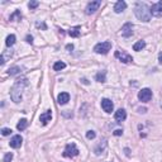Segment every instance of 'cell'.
<instances>
[{
	"instance_id": "1",
	"label": "cell",
	"mask_w": 162,
	"mask_h": 162,
	"mask_svg": "<svg viewBox=\"0 0 162 162\" xmlns=\"http://www.w3.org/2000/svg\"><path fill=\"white\" fill-rule=\"evenodd\" d=\"M134 14L138 20L141 22H149L151 20V8L146 3H137L134 7Z\"/></svg>"
},
{
	"instance_id": "2",
	"label": "cell",
	"mask_w": 162,
	"mask_h": 162,
	"mask_svg": "<svg viewBox=\"0 0 162 162\" xmlns=\"http://www.w3.org/2000/svg\"><path fill=\"white\" fill-rule=\"evenodd\" d=\"M28 80L27 79H20L16 80V82L13 85V88L10 89V98L14 103H19L22 100V92L24 86H27Z\"/></svg>"
},
{
	"instance_id": "3",
	"label": "cell",
	"mask_w": 162,
	"mask_h": 162,
	"mask_svg": "<svg viewBox=\"0 0 162 162\" xmlns=\"http://www.w3.org/2000/svg\"><path fill=\"white\" fill-rule=\"evenodd\" d=\"M110 50H112V43H110V42H101V43H98L95 47H94V51L96 52V53H99V55H106Z\"/></svg>"
},
{
	"instance_id": "4",
	"label": "cell",
	"mask_w": 162,
	"mask_h": 162,
	"mask_svg": "<svg viewBox=\"0 0 162 162\" xmlns=\"http://www.w3.org/2000/svg\"><path fill=\"white\" fill-rule=\"evenodd\" d=\"M79 148L76 147L75 143H68L65 147V151H63V156L65 157H75V156L79 154Z\"/></svg>"
},
{
	"instance_id": "5",
	"label": "cell",
	"mask_w": 162,
	"mask_h": 162,
	"mask_svg": "<svg viewBox=\"0 0 162 162\" xmlns=\"http://www.w3.org/2000/svg\"><path fill=\"white\" fill-rule=\"evenodd\" d=\"M138 99H140L142 103H148L152 99V90L148 88L142 89L140 92H138Z\"/></svg>"
},
{
	"instance_id": "6",
	"label": "cell",
	"mask_w": 162,
	"mask_h": 162,
	"mask_svg": "<svg viewBox=\"0 0 162 162\" xmlns=\"http://www.w3.org/2000/svg\"><path fill=\"white\" fill-rule=\"evenodd\" d=\"M100 5H101V2L100 0H95V2H91L89 3L88 5H86V9H85V13L90 15V14H94L95 11L100 8Z\"/></svg>"
},
{
	"instance_id": "7",
	"label": "cell",
	"mask_w": 162,
	"mask_h": 162,
	"mask_svg": "<svg viewBox=\"0 0 162 162\" xmlns=\"http://www.w3.org/2000/svg\"><path fill=\"white\" fill-rule=\"evenodd\" d=\"M115 57H117L118 60H120L123 63H129V62L133 61V57L124 51H117L115 52Z\"/></svg>"
},
{
	"instance_id": "8",
	"label": "cell",
	"mask_w": 162,
	"mask_h": 162,
	"mask_svg": "<svg viewBox=\"0 0 162 162\" xmlns=\"http://www.w3.org/2000/svg\"><path fill=\"white\" fill-rule=\"evenodd\" d=\"M133 28H134V26H133L130 22L125 23V24H124L123 27H122V36L125 37V38L130 37L132 34H133Z\"/></svg>"
},
{
	"instance_id": "9",
	"label": "cell",
	"mask_w": 162,
	"mask_h": 162,
	"mask_svg": "<svg viewBox=\"0 0 162 162\" xmlns=\"http://www.w3.org/2000/svg\"><path fill=\"white\" fill-rule=\"evenodd\" d=\"M101 108H103V110L105 113L110 114L113 112V109H114V104H113V101L110 99H106L105 98V99L101 100Z\"/></svg>"
},
{
	"instance_id": "10",
	"label": "cell",
	"mask_w": 162,
	"mask_h": 162,
	"mask_svg": "<svg viewBox=\"0 0 162 162\" xmlns=\"http://www.w3.org/2000/svg\"><path fill=\"white\" fill-rule=\"evenodd\" d=\"M151 14H152L153 16H157V18L162 16V2H157L156 4L152 5V8H151Z\"/></svg>"
},
{
	"instance_id": "11",
	"label": "cell",
	"mask_w": 162,
	"mask_h": 162,
	"mask_svg": "<svg viewBox=\"0 0 162 162\" xmlns=\"http://www.w3.org/2000/svg\"><path fill=\"white\" fill-rule=\"evenodd\" d=\"M22 143H23V138H22L20 134L14 136V137L10 140V142H9V144H10L11 148H19V147L22 146Z\"/></svg>"
},
{
	"instance_id": "12",
	"label": "cell",
	"mask_w": 162,
	"mask_h": 162,
	"mask_svg": "<svg viewBox=\"0 0 162 162\" xmlns=\"http://www.w3.org/2000/svg\"><path fill=\"white\" fill-rule=\"evenodd\" d=\"M68 101H70V94H68V92H61V94H58V96H57V103H58L60 105H65Z\"/></svg>"
},
{
	"instance_id": "13",
	"label": "cell",
	"mask_w": 162,
	"mask_h": 162,
	"mask_svg": "<svg viewBox=\"0 0 162 162\" xmlns=\"http://www.w3.org/2000/svg\"><path fill=\"white\" fill-rule=\"evenodd\" d=\"M51 119H52V113H51V110L44 112L43 114H40V117H39V122L42 123V125L48 124V122H51Z\"/></svg>"
},
{
	"instance_id": "14",
	"label": "cell",
	"mask_w": 162,
	"mask_h": 162,
	"mask_svg": "<svg viewBox=\"0 0 162 162\" xmlns=\"http://www.w3.org/2000/svg\"><path fill=\"white\" fill-rule=\"evenodd\" d=\"M114 118H115V120L117 122H124L125 119H127V112L124 110V109H118L117 112H115V114H114Z\"/></svg>"
},
{
	"instance_id": "15",
	"label": "cell",
	"mask_w": 162,
	"mask_h": 162,
	"mask_svg": "<svg viewBox=\"0 0 162 162\" xmlns=\"http://www.w3.org/2000/svg\"><path fill=\"white\" fill-rule=\"evenodd\" d=\"M125 8H127V3L123 2V0H119V2H117L114 5V11L119 14V13H122V11H124Z\"/></svg>"
},
{
	"instance_id": "16",
	"label": "cell",
	"mask_w": 162,
	"mask_h": 162,
	"mask_svg": "<svg viewBox=\"0 0 162 162\" xmlns=\"http://www.w3.org/2000/svg\"><path fill=\"white\" fill-rule=\"evenodd\" d=\"M13 56V51H5V52H3V55H2V57H0V65H4L5 62L8 61V58H10V57Z\"/></svg>"
},
{
	"instance_id": "17",
	"label": "cell",
	"mask_w": 162,
	"mask_h": 162,
	"mask_svg": "<svg viewBox=\"0 0 162 162\" xmlns=\"http://www.w3.org/2000/svg\"><path fill=\"white\" fill-rule=\"evenodd\" d=\"M95 80L98 82H105L106 81V71H99L96 75H95Z\"/></svg>"
},
{
	"instance_id": "18",
	"label": "cell",
	"mask_w": 162,
	"mask_h": 162,
	"mask_svg": "<svg viewBox=\"0 0 162 162\" xmlns=\"http://www.w3.org/2000/svg\"><path fill=\"white\" fill-rule=\"evenodd\" d=\"M80 29H81L80 26H76V27L71 28V29L68 31V36H71V37H74V38H77V37L80 36Z\"/></svg>"
},
{
	"instance_id": "19",
	"label": "cell",
	"mask_w": 162,
	"mask_h": 162,
	"mask_svg": "<svg viewBox=\"0 0 162 162\" xmlns=\"http://www.w3.org/2000/svg\"><path fill=\"white\" fill-rule=\"evenodd\" d=\"M10 22H19L22 20V13H20V10H15L13 14L10 15Z\"/></svg>"
},
{
	"instance_id": "20",
	"label": "cell",
	"mask_w": 162,
	"mask_h": 162,
	"mask_svg": "<svg viewBox=\"0 0 162 162\" xmlns=\"http://www.w3.org/2000/svg\"><path fill=\"white\" fill-rule=\"evenodd\" d=\"M144 47H146V42H144V40H138V42L134 43V46H133V50L137 51V52H140V51H142Z\"/></svg>"
},
{
	"instance_id": "21",
	"label": "cell",
	"mask_w": 162,
	"mask_h": 162,
	"mask_svg": "<svg viewBox=\"0 0 162 162\" xmlns=\"http://www.w3.org/2000/svg\"><path fill=\"white\" fill-rule=\"evenodd\" d=\"M27 127H28V120L23 118V119L19 120V123H18V125H16V128H18V130L22 132V130H24Z\"/></svg>"
},
{
	"instance_id": "22",
	"label": "cell",
	"mask_w": 162,
	"mask_h": 162,
	"mask_svg": "<svg viewBox=\"0 0 162 162\" xmlns=\"http://www.w3.org/2000/svg\"><path fill=\"white\" fill-rule=\"evenodd\" d=\"M65 67H66V63L62 62V61H58V62H55L53 70H55V71H61V70H63Z\"/></svg>"
},
{
	"instance_id": "23",
	"label": "cell",
	"mask_w": 162,
	"mask_h": 162,
	"mask_svg": "<svg viewBox=\"0 0 162 162\" xmlns=\"http://www.w3.org/2000/svg\"><path fill=\"white\" fill-rule=\"evenodd\" d=\"M15 36L14 34H10V36H8L7 37V40H5V44L8 46V47H11V46H13L14 43H15Z\"/></svg>"
},
{
	"instance_id": "24",
	"label": "cell",
	"mask_w": 162,
	"mask_h": 162,
	"mask_svg": "<svg viewBox=\"0 0 162 162\" xmlns=\"http://www.w3.org/2000/svg\"><path fill=\"white\" fill-rule=\"evenodd\" d=\"M20 71H22V68L19 66H13V67H10L8 70V74L9 75H16V74H19Z\"/></svg>"
},
{
	"instance_id": "25",
	"label": "cell",
	"mask_w": 162,
	"mask_h": 162,
	"mask_svg": "<svg viewBox=\"0 0 162 162\" xmlns=\"http://www.w3.org/2000/svg\"><path fill=\"white\" fill-rule=\"evenodd\" d=\"M95 136H96V133L94 130H88L86 132V138H88V140H94Z\"/></svg>"
},
{
	"instance_id": "26",
	"label": "cell",
	"mask_w": 162,
	"mask_h": 162,
	"mask_svg": "<svg viewBox=\"0 0 162 162\" xmlns=\"http://www.w3.org/2000/svg\"><path fill=\"white\" fill-rule=\"evenodd\" d=\"M11 160H13V153H11V152H9V153H7V154H5L4 156V162H10Z\"/></svg>"
},
{
	"instance_id": "27",
	"label": "cell",
	"mask_w": 162,
	"mask_h": 162,
	"mask_svg": "<svg viewBox=\"0 0 162 162\" xmlns=\"http://www.w3.org/2000/svg\"><path fill=\"white\" fill-rule=\"evenodd\" d=\"M38 5H39V3H38V2H31L29 4H28V7H29V9H31V10H33V9H36V8L38 7Z\"/></svg>"
},
{
	"instance_id": "28",
	"label": "cell",
	"mask_w": 162,
	"mask_h": 162,
	"mask_svg": "<svg viewBox=\"0 0 162 162\" xmlns=\"http://www.w3.org/2000/svg\"><path fill=\"white\" fill-rule=\"evenodd\" d=\"M11 132H13V130L9 129V128H3V129H2V134H3V136H10Z\"/></svg>"
},
{
	"instance_id": "29",
	"label": "cell",
	"mask_w": 162,
	"mask_h": 162,
	"mask_svg": "<svg viewBox=\"0 0 162 162\" xmlns=\"http://www.w3.org/2000/svg\"><path fill=\"white\" fill-rule=\"evenodd\" d=\"M36 27H37V28H43V29H47V26H46L44 23H39V22H37V23H36Z\"/></svg>"
},
{
	"instance_id": "30",
	"label": "cell",
	"mask_w": 162,
	"mask_h": 162,
	"mask_svg": "<svg viewBox=\"0 0 162 162\" xmlns=\"http://www.w3.org/2000/svg\"><path fill=\"white\" fill-rule=\"evenodd\" d=\"M113 134L114 136H122V134H123V130H122V129H117V130H114Z\"/></svg>"
},
{
	"instance_id": "31",
	"label": "cell",
	"mask_w": 162,
	"mask_h": 162,
	"mask_svg": "<svg viewBox=\"0 0 162 162\" xmlns=\"http://www.w3.org/2000/svg\"><path fill=\"white\" fill-rule=\"evenodd\" d=\"M27 42L32 44V43H33V37H32V36H27Z\"/></svg>"
},
{
	"instance_id": "32",
	"label": "cell",
	"mask_w": 162,
	"mask_h": 162,
	"mask_svg": "<svg viewBox=\"0 0 162 162\" xmlns=\"http://www.w3.org/2000/svg\"><path fill=\"white\" fill-rule=\"evenodd\" d=\"M66 50H67V51H72V50H74V44H67V46H66Z\"/></svg>"
},
{
	"instance_id": "33",
	"label": "cell",
	"mask_w": 162,
	"mask_h": 162,
	"mask_svg": "<svg viewBox=\"0 0 162 162\" xmlns=\"http://www.w3.org/2000/svg\"><path fill=\"white\" fill-rule=\"evenodd\" d=\"M158 62H160L161 65H162V52H161V53L158 55Z\"/></svg>"
}]
</instances>
